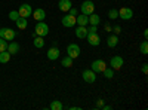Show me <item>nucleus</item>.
<instances>
[{"label":"nucleus","instance_id":"1","mask_svg":"<svg viewBox=\"0 0 148 110\" xmlns=\"http://www.w3.org/2000/svg\"><path fill=\"white\" fill-rule=\"evenodd\" d=\"M47 33H49V26H47V24H46L45 21H37L34 34H36V36H42V37H45V36H47Z\"/></svg>","mask_w":148,"mask_h":110},{"label":"nucleus","instance_id":"2","mask_svg":"<svg viewBox=\"0 0 148 110\" xmlns=\"http://www.w3.org/2000/svg\"><path fill=\"white\" fill-rule=\"evenodd\" d=\"M80 12L82 14H84V15H90V14H93L95 12V5H93V0H84V2L82 3V6H80Z\"/></svg>","mask_w":148,"mask_h":110},{"label":"nucleus","instance_id":"3","mask_svg":"<svg viewBox=\"0 0 148 110\" xmlns=\"http://www.w3.org/2000/svg\"><path fill=\"white\" fill-rule=\"evenodd\" d=\"M67 55L71 57L73 59L77 58V57H80V46L76 45V43H70V45L67 46Z\"/></svg>","mask_w":148,"mask_h":110},{"label":"nucleus","instance_id":"4","mask_svg":"<svg viewBox=\"0 0 148 110\" xmlns=\"http://www.w3.org/2000/svg\"><path fill=\"white\" fill-rule=\"evenodd\" d=\"M15 36H16V33L12 28H0V37L5 40H14Z\"/></svg>","mask_w":148,"mask_h":110},{"label":"nucleus","instance_id":"5","mask_svg":"<svg viewBox=\"0 0 148 110\" xmlns=\"http://www.w3.org/2000/svg\"><path fill=\"white\" fill-rule=\"evenodd\" d=\"M82 76H83V80L88 82V83H93V82L96 80V73H95L92 68L84 70V71L82 73Z\"/></svg>","mask_w":148,"mask_h":110},{"label":"nucleus","instance_id":"6","mask_svg":"<svg viewBox=\"0 0 148 110\" xmlns=\"http://www.w3.org/2000/svg\"><path fill=\"white\" fill-rule=\"evenodd\" d=\"M18 14H19L21 18H28V17H31V14H33V9H31L30 5L24 3V5H21V8L18 9Z\"/></svg>","mask_w":148,"mask_h":110},{"label":"nucleus","instance_id":"7","mask_svg":"<svg viewBox=\"0 0 148 110\" xmlns=\"http://www.w3.org/2000/svg\"><path fill=\"white\" fill-rule=\"evenodd\" d=\"M123 63H125V61H123V58L120 55H116V57H113L110 59V66H111L113 70H120L123 67Z\"/></svg>","mask_w":148,"mask_h":110},{"label":"nucleus","instance_id":"8","mask_svg":"<svg viewBox=\"0 0 148 110\" xmlns=\"http://www.w3.org/2000/svg\"><path fill=\"white\" fill-rule=\"evenodd\" d=\"M119 18L125 19V21L132 19V18H133V10H132L130 8H121V9L119 10Z\"/></svg>","mask_w":148,"mask_h":110},{"label":"nucleus","instance_id":"9","mask_svg":"<svg viewBox=\"0 0 148 110\" xmlns=\"http://www.w3.org/2000/svg\"><path fill=\"white\" fill-rule=\"evenodd\" d=\"M61 22H62V26H64V27H67V28H73L74 26H76V17H73V15L67 14L65 17H62Z\"/></svg>","mask_w":148,"mask_h":110},{"label":"nucleus","instance_id":"10","mask_svg":"<svg viewBox=\"0 0 148 110\" xmlns=\"http://www.w3.org/2000/svg\"><path fill=\"white\" fill-rule=\"evenodd\" d=\"M105 68H107V66H105V61L104 59H95L93 63H92V70L95 73H102Z\"/></svg>","mask_w":148,"mask_h":110},{"label":"nucleus","instance_id":"11","mask_svg":"<svg viewBox=\"0 0 148 110\" xmlns=\"http://www.w3.org/2000/svg\"><path fill=\"white\" fill-rule=\"evenodd\" d=\"M86 39H88V42H89L90 46H98V45L101 43V37L98 36V33H88Z\"/></svg>","mask_w":148,"mask_h":110},{"label":"nucleus","instance_id":"12","mask_svg":"<svg viewBox=\"0 0 148 110\" xmlns=\"http://www.w3.org/2000/svg\"><path fill=\"white\" fill-rule=\"evenodd\" d=\"M61 55V51L58 49V46H52V48H49V51H47V58L49 59H52V61H56Z\"/></svg>","mask_w":148,"mask_h":110},{"label":"nucleus","instance_id":"13","mask_svg":"<svg viewBox=\"0 0 148 110\" xmlns=\"http://www.w3.org/2000/svg\"><path fill=\"white\" fill-rule=\"evenodd\" d=\"M58 8H59V10H62V12H68L73 8V3H71V0H59Z\"/></svg>","mask_w":148,"mask_h":110},{"label":"nucleus","instance_id":"14","mask_svg":"<svg viewBox=\"0 0 148 110\" xmlns=\"http://www.w3.org/2000/svg\"><path fill=\"white\" fill-rule=\"evenodd\" d=\"M33 18H34L36 21H45V18H46V12H45V9H42V8L36 9V10L33 12Z\"/></svg>","mask_w":148,"mask_h":110},{"label":"nucleus","instance_id":"15","mask_svg":"<svg viewBox=\"0 0 148 110\" xmlns=\"http://www.w3.org/2000/svg\"><path fill=\"white\" fill-rule=\"evenodd\" d=\"M76 24H77V26H84V27H88V24H89V17L84 15V14L77 15V17H76Z\"/></svg>","mask_w":148,"mask_h":110},{"label":"nucleus","instance_id":"16","mask_svg":"<svg viewBox=\"0 0 148 110\" xmlns=\"http://www.w3.org/2000/svg\"><path fill=\"white\" fill-rule=\"evenodd\" d=\"M76 36H77L79 39H86V36H88V27L77 26V28H76Z\"/></svg>","mask_w":148,"mask_h":110},{"label":"nucleus","instance_id":"17","mask_svg":"<svg viewBox=\"0 0 148 110\" xmlns=\"http://www.w3.org/2000/svg\"><path fill=\"white\" fill-rule=\"evenodd\" d=\"M8 52H9L10 55L18 54V52H19V45H18L16 42H10V43H8Z\"/></svg>","mask_w":148,"mask_h":110},{"label":"nucleus","instance_id":"18","mask_svg":"<svg viewBox=\"0 0 148 110\" xmlns=\"http://www.w3.org/2000/svg\"><path fill=\"white\" fill-rule=\"evenodd\" d=\"M107 45H108L110 48H116V46L119 45V37H117V34H111V36H108Z\"/></svg>","mask_w":148,"mask_h":110},{"label":"nucleus","instance_id":"19","mask_svg":"<svg viewBox=\"0 0 148 110\" xmlns=\"http://www.w3.org/2000/svg\"><path fill=\"white\" fill-rule=\"evenodd\" d=\"M33 45L36 46V48H43L45 46V39L42 37V36H34V39H33Z\"/></svg>","mask_w":148,"mask_h":110},{"label":"nucleus","instance_id":"20","mask_svg":"<svg viewBox=\"0 0 148 110\" xmlns=\"http://www.w3.org/2000/svg\"><path fill=\"white\" fill-rule=\"evenodd\" d=\"M99 22H101V18H99V15H96L95 12L89 15V26H98Z\"/></svg>","mask_w":148,"mask_h":110},{"label":"nucleus","instance_id":"21","mask_svg":"<svg viewBox=\"0 0 148 110\" xmlns=\"http://www.w3.org/2000/svg\"><path fill=\"white\" fill-rule=\"evenodd\" d=\"M15 24H16V27L18 28H21V30H24V28H27V26H28V22H27V18H18L16 21H15Z\"/></svg>","mask_w":148,"mask_h":110},{"label":"nucleus","instance_id":"22","mask_svg":"<svg viewBox=\"0 0 148 110\" xmlns=\"http://www.w3.org/2000/svg\"><path fill=\"white\" fill-rule=\"evenodd\" d=\"M9 59H10V54H9L8 51L0 52V63H2V64H6V63H9Z\"/></svg>","mask_w":148,"mask_h":110},{"label":"nucleus","instance_id":"23","mask_svg":"<svg viewBox=\"0 0 148 110\" xmlns=\"http://www.w3.org/2000/svg\"><path fill=\"white\" fill-rule=\"evenodd\" d=\"M49 109H51V110H62V109H64V106H62V103H61V101L55 100V101H52V103H51Z\"/></svg>","mask_w":148,"mask_h":110},{"label":"nucleus","instance_id":"24","mask_svg":"<svg viewBox=\"0 0 148 110\" xmlns=\"http://www.w3.org/2000/svg\"><path fill=\"white\" fill-rule=\"evenodd\" d=\"M61 64H62V67H71L73 66V58L71 57H64L62 59H61Z\"/></svg>","mask_w":148,"mask_h":110},{"label":"nucleus","instance_id":"25","mask_svg":"<svg viewBox=\"0 0 148 110\" xmlns=\"http://www.w3.org/2000/svg\"><path fill=\"white\" fill-rule=\"evenodd\" d=\"M139 51H141L144 55H147V54H148V42H147V40H144V42L139 45Z\"/></svg>","mask_w":148,"mask_h":110},{"label":"nucleus","instance_id":"26","mask_svg":"<svg viewBox=\"0 0 148 110\" xmlns=\"http://www.w3.org/2000/svg\"><path fill=\"white\" fill-rule=\"evenodd\" d=\"M108 18H110V19L119 18V10H117V9H110V10H108Z\"/></svg>","mask_w":148,"mask_h":110},{"label":"nucleus","instance_id":"27","mask_svg":"<svg viewBox=\"0 0 148 110\" xmlns=\"http://www.w3.org/2000/svg\"><path fill=\"white\" fill-rule=\"evenodd\" d=\"M102 73H104V76H105L107 79H111V77L114 76V70H113V68H105Z\"/></svg>","mask_w":148,"mask_h":110},{"label":"nucleus","instance_id":"28","mask_svg":"<svg viewBox=\"0 0 148 110\" xmlns=\"http://www.w3.org/2000/svg\"><path fill=\"white\" fill-rule=\"evenodd\" d=\"M3 51H8V42L0 37V52H3Z\"/></svg>","mask_w":148,"mask_h":110},{"label":"nucleus","instance_id":"29","mask_svg":"<svg viewBox=\"0 0 148 110\" xmlns=\"http://www.w3.org/2000/svg\"><path fill=\"white\" fill-rule=\"evenodd\" d=\"M9 18H10L12 21H16V19L19 18V14H18V10H10V12H9Z\"/></svg>","mask_w":148,"mask_h":110},{"label":"nucleus","instance_id":"30","mask_svg":"<svg viewBox=\"0 0 148 110\" xmlns=\"http://www.w3.org/2000/svg\"><path fill=\"white\" fill-rule=\"evenodd\" d=\"M67 14H70V15H73V17H77V15H79V10H77L76 8H71Z\"/></svg>","mask_w":148,"mask_h":110},{"label":"nucleus","instance_id":"31","mask_svg":"<svg viewBox=\"0 0 148 110\" xmlns=\"http://www.w3.org/2000/svg\"><path fill=\"white\" fill-rule=\"evenodd\" d=\"M111 30L114 31V34H120V31H121V27H120V26H114V27H111Z\"/></svg>","mask_w":148,"mask_h":110},{"label":"nucleus","instance_id":"32","mask_svg":"<svg viewBox=\"0 0 148 110\" xmlns=\"http://www.w3.org/2000/svg\"><path fill=\"white\" fill-rule=\"evenodd\" d=\"M104 107V100L99 98V100H96V109H102Z\"/></svg>","mask_w":148,"mask_h":110},{"label":"nucleus","instance_id":"33","mask_svg":"<svg viewBox=\"0 0 148 110\" xmlns=\"http://www.w3.org/2000/svg\"><path fill=\"white\" fill-rule=\"evenodd\" d=\"M88 33H98V26H90L88 28Z\"/></svg>","mask_w":148,"mask_h":110},{"label":"nucleus","instance_id":"34","mask_svg":"<svg viewBox=\"0 0 148 110\" xmlns=\"http://www.w3.org/2000/svg\"><path fill=\"white\" fill-rule=\"evenodd\" d=\"M141 70H142V73H144V75H147V73H148V66H147V64H144Z\"/></svg>","mask_w":148,"mask_h":110},{"label":"nucleus","instance_id":"35","mask_svg":"<svg viewBox=\"0 0 148 110\" xmlns=\"http://www.w3.org/2000/svg\"><path fill=\"white\" fill-rule=\"evenodd\" d=\"M104 27H105V30H107V31H111V26H110L108 22H105V26H104Z\"/></svg>","mask_w":148,"mask_h":110},{"label":"nucleus","instance_id":"36","mask_svg":"<svg viewBox=\"0 0 148 110\" xmlns=\"http://www.w3.org/2000/svg\"><path fill=\"white\" fill-rule=\"evenodd\" d=\"M102 109H104V110H111V106H105V104H104Z\"/></svg>","mask_w":148,"mask_h":110},{"label":"nucleus","instance_id":"37","mask_svg":"<svg viewBox=\"0 0 148 110\" xmlns=\"http://www.w3.org/2000/svg\"><path fill=\"white\" fill-rule=\"evenodd\" d=\"M144 37H145V40H147V37H148V31H147V30L144 31Z\"/></svg>","mask_w":148,"mask_h":110}]
</instances>
